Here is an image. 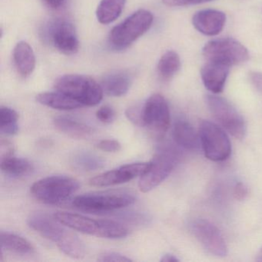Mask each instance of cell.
<instances>
[{"instance_id":"obj_25","label":"cell","mask_w":262,"mask_h":262,"mask_svg":"<svg viewBox=\"0 0 262 262\" xmlns=\"http://www.w3.org/2000/svg\"><path fill=\"white\" fill-rule=\"evenodd\" d=\"M181 60L174 51H168L162 55L158 63L157 70L161 79L170 80L180 70Z\"/></svg>"},{"instance_id":"obj_34","label":"cell","mask_w":262,"mask_h":262,"mask_svg":"<svg viewBox=\"0 0 262 262\" xmlns=\"http://www.w3.org/2000/svg\"><path fill=\"white\" fill-rule=\"evenodd\" d=\"M14 153V146L13 144L8 140L2 139L0 142V156L1 160L12 157Z\"/></svg>"},{"instance_id":"obj_21","label":"cell","mask_w":262,"mask_h":262,"mask_svg":"<svg viewBox=\"0 0 262 262\" xmlns=\"http://www.w3.org/2000/svg\"><path fill=\"white\" fill-rule=\"evenodd\" d=\"M36 100L46 106L58 110H73L82 106L79 102L61 92H47L36 96Z\"/></svg>"},{"instance_id":"obj_31","label":"cell","mask_w":262,"mask_h":262,"mask_svg":"<svg viewBox=\"0 0 262 262\" xmlns=\"http://www.w3.org/2000/svg\"><path fill=\"white\" fill-rule=\"evenodd\" d=\"M98 260L100 262H128L133 260L120 253L108 251L101 254L98 257Z\"/></svg>"},{"instance_id":"obj_8","label":"cell","mask_w":262,"mask_h":262,"mask_svg":"<svg viewBox=\"0 0 262 262\" xmlns=\"http://www.w3.org/2000/svg\"><path fill=\"white\" fill-rule=\"evenodd\" d=\"M205 102L214 119L234 138L242 139L246 135V124L242 115L224 98L207 95Z\"/></svg>"},{"instance_id":"obj_22","label":"cell","mask_w":262,"mask_h":262,"mask_svg":"<svg viewBox=\"0 0 262 262\" xmlns=\"http://www.w3.org/2000/svg\"><path fill=\"white\" fill-rule=\"evenodd\" d=\"M126 0H102L96 10L98 21L103 25L111 24L120 16Z\"/></svg>"},{"instance_id":"obj_20","label":"cell","mask_w":262,"mask_h":262,"mask_svg":"<svg viewBox=\"0 0 262 262\" xmlns=\"http://www.w3.org/2000/svg\"><path fill=\"white\" fill-rule=\"evenodd\" d=\"M173 136L178 145L188 150H194L199 147L200 139L192 125L185 119L176 121L173 129Z\"/></svg>"},{"instance_id":"obj_6","label":"cell","mask_w":262,"mask_h":262,"mask_svg":"<svg viewBox=\"0 0 262 262\" xmlns=\"http://www.w3.org/2000/svg\"><path fill=\"white\" fill-rule=\"evenodd\" d=\"M135 202V196L126 191H106L77 196L73 205L82 211L106 212L129 206Z\"/></svg>"},{"instance_id":"obj_7","label":"cell","mask_w":262,"mask_h":262,"mask_svg":"<svg viewBox=\"0 0 262 262\" xmlns=\"http://www.w3.org/2000/svg\"><path fill=\"white\" fill-rule=\"evenodd\" d=\"M199 139L207 159L213 162H222L226 160L231 155L229 138L216 124L202 121L199 126Z\"/></svg>"},{"instance_id":"obj_4","label":"cell","mask_w":262,"mask_h":262,"mask_svg":"<svg viewBox=\"0 0 262 262\" xmlns=\"http://www.w3.org/2000/svg\"><path fill=\"white\" fill-rule=\"evenodd\" d=\"M79 188L73 178L64 176H50L35 182L31 193L35 199L47 205H56L67 200Z\"/></svg>"},{"instance_id":"obj_13","label":"cell","mask_w":262,"mask_h":262,"mask_svg":"<svg viewBox=\"0 0 262 262\" xmlns=\"http://www.w3.org/2000/svg\"><path fill=\"white\" fill-rule=\"evenodd\" d=\"M150 162H138L122 165L116 169L106 171L93 178L90 184L95 187H108L129 182L142 176L149 168Z\"/></svg>"},{"instance_id":"obj_17","label":"cell","mask_w":262,"mask_h":262,"mask_svg":"<svg viewBox=\"0 0 262 262\" xmlns=\"http://www.w3.org/2000/svg\"><path fill=\"white\" fill-rule=\"evenodd\" d=\"M133 83V77L126 71H113L104 76L101 86L105 94L113 97L125 96Z\"/></svg>"},{"instance_id":"obj_5","label":"cell","mask_w":262,"mask_h":262,"mask_svg":"<svg viewBox=\"0 0 262 262\" xmlns=\"http://www.w3.org/2000/svg\"><path fill=\"white\" fill-rule=\"evenodd\" d=\"M202 55L206 62H215L231 67L249 59L248 50L231 38L213 39L205 44Z\"/></svg>"},{"instance_id":"obj_11","label":"cell","mask_w":262,"mask_h":262,"mask_svg":"<svg viewBox=\"0 0 262 262\" xmlns=\"http://www.w3.org/2000/svg\"><path fill=\"white\" fill-rule=\"evenodd\" d=\"M144 125L158 136L168 131L170 125V111L163 96L155 94L150 96L143 105Z\"/></svg>"},{"instance_id":"obj_2","label":"cell","mask_w":262,"mask_h":262,"mask_svg":"<svg viewBox=\"0 0 262 262\" xmlns=\"http://www.w3.org/2000/svg\"><path fill=\"white\" fill-rule=\"evenodd\" d=\"M55 89L65 93L82 106H94L102 101L103 90L101 85L83 75H65L56 79Z\"/></svg>"},{"instance_id":"obj_9","label":"cell","mask_w":262,"mask_h":262,"mask_svg":"<svg viewBox=\"0 0 262 262\" xmlns=\"http://www.w3.org/2000/svg\"><path fill=\"white\" fill-rule=\"evenodd\" d=\"M46 42L67 56L76 54L79 42L74 26L70 21L57 19L48 23L42 32Z\"/></svg>"},{"instance_id":"obj_29","label":"cell","mask_w":262,"mask_h":262,"mask_svg":"<svg viewBox=\"0 0 262 262\" xmlns=\"http://www.w3.org/2000/svg\"><path fill=\"white\" fill-rule=\"evenodd\" d=\"M125 116L127 119L133 122L134 125L138 126H145L144 125L143 119V106H135L130 107L125 111Z\"/></svg>"},{"instance_id":"obj_12","label":"cell","mask_w":262,"mask_h":262,"mask_svg":"<svg viewBox=\"0 0 262 262\" xmlns=\"http://www.w3.org/2000/svg\"><path fill=\"white\" fill-rule=\"evenodd\" d=\"M190 228L194 237L211 254L217 257H225L228 248L219 228L205 219H196L191 222Z\"/></svg>"},{"instance_id":"obj_37","label":"cell","mask_w":262,"mask_h":262,"mask_svg":"<svg viewBox=\"0 0 262 262\" xmlns=\"http://www.w3.org/2000/svg\"><path fill=\"white\" fill-rule=\"evenodd\" d=\"M52 9H59L64 5L67 0H44Z\"/></svg>"},{"instance_id":"obj_24","label":"cell","mask_w":262,"mask_h":262,"mask_svg":"<svg viewBox=\"0 0 262 262\" xmlns=\"http://www.w3.org/2000/svg\"><path fill=\"white\" fill-rule=\"evenodd\" d=\"M1 169L7 176L22 177L33 171V164L22 158L12 157L1 160Z\"/></svg>"},{"instance_id":"obj_28","label":"cell","mask_w":262,"mask_h":262,"mask_svg":"<svg viewBox=\"0 0 262 262\" xmlns=\"http://www.w3.org/2000/svg\"><path fill=\"white\" fill-rule=\"evenodd\" d=\"M100 235L99 237L104 238L119 239L126 237L128 234V230L119 222L115 221L101 220Z\"/></svg>"},{"instance_id":"obj_10","label":"cell","mask_w":262,"mask_h":262,"mask_svg":"<svg viewBox=\"0 0 262 262\" xmlns=\"http://www.w3.org/2000/svg\"><path fill=\"white\" fill-rule=\"evenodd\" d=\"M177 162L176 154L170 149L160 150L151 161L148 171L141 176L139 186L142 192H148L160 185L171 174Z\"/></svg>"},{"instance_id":"obj_16","label":"cell","mask_w":262,"mask_h":262,"mask_svg":"<svg viewBox=\"0 0 262 262\" xmlns=\"http://www.w3.org/2000/svg\"><path fill=\"white\" fill-rule=\"evenodd\" d=\"M230 67L215 62H206L201 70V77L205 88L214 93H222L229 74Z\"/></svg>"},{"instance_id":"obj_27","label":"cell","mask_w":262,"mask_h":262,"mask_svg":"<svg viewBox=\"0 0 262 262\" xmlns=\"http://www.w3.org/2000/svg\"><path fill=\"white\" fill-rule=\"evenodd\" d=\"M17 113L9 107L0 108V132L6 136H14L19 131Z\"/></svg>"},{"instance_id":"obj_26","label":"cell","mask_w":262,"mask_h":262,"mask_svg":"<svg viewBox=\"0 0 262 262\" xmlns=\"http://www.w3.org/2000/svg\"><path fill=\"white\" fill-rule=\"evenodd\" d=\"M72 165L79 171H93L103 168L105 161L93 153L80 151L73 156Z\"/></svg>"},{"instance_id":"obj_1","label":"cell","mask_w":262,"mask_h":262,"mask_svg":"<svg viewBox=\"0 0 262 262\" xmlns=\"http://www.w3.org/2000/svg\"><path fill=\"white\" fill-rule=\"evenodd\" d=\"M28 225L42 237L54 242L61 251L73 258L80 259L85 254V246L77 235L66 229L62 224L46 214L36 213L28 219Z\"/></svg>"},{"instance_id":"obj_36","label":"cell","mask_w":262,"mask_h":262,"mask_svg":"<svg viewBox=\"0 0 262 262\" xmlns=\"http://www.w3.org/2000/svg\"><path fill=\"white\" fill-rule=\"evenodd\" d=\"M234 194L237 200H244L248 195V188L243 183L238 182L234 187Z\"/></svg>"},{"instance_id":"obj_18","label":"cell","mask_w":262,"mask_h":262,"mask_svg":"<svg viewBox=\"0 0 262 262\" xmlns=\"http://www.w3.org/2000/svg\"><path fill=\"white\" fill-rule=\"evenodd\" d=\"M13 62L18 73L23 77H28L36 67V56L28 42L21 41L13 50Z\"/></svg>"},{"instance_id":"obj_19","label":"cell","mask_w":262,"mask_h":262,"mask_svg":"<svg viewBox=\"0 0 262 262\" xmlns=\"http://www.w3.org/2000/svg\"><path fill=\"white\" fill-rule=\"evenodd\" d=\"M53 124L56 129L73 139H87L93 133V128L90 125L66 116L55 118Z\"/></svg>"},{"instance_id":"obj_15","label":"cell","mask_w":262,"mask_h":262,"mask_svg":"<svg viewBox=\"0 0 262 262\" xmlns=\"http://www.w3.org/2000/svg\"><path fill=\"white\" fill-rule=\"evenodd\" d=\"M53 217L64 226L75 231L97 237L100 235L101 220H95L82 214L70 212H57Z\"/></svg>"},{"instance_id":"obj_33","label":"cell","mask_w":262,"mask_h":262,"mask_svg":"<svg viewBox=\"0 0 262 262\" xmlns=\"http://www.w3.org/2000/svg\"><path fill=\"white\" fill-rule=\"evenodd\" d=\"M212 0H162L165 6L170 7H186V6L196 5L210 2Z\"/></svg>"},{"instance_id":"obj_23","label":"cell","mask_w":262,"mask_h":262,"mask_svg":"<svg viewBox=\"0 0 262 262\" xmlns=\"http://www.w3.org/2000/svg\"><path fill=\"white\" fill-rule=\"evenodd\" d=\"M0 244L2 249L17 254H31L34 251L33 245L28 240L13 233L1 232Z\"/></svg>"},{"instance_id":"obj_32","label":"cell","mask_w":262,"mask_h":262,"mask_svg":"<svg viewBox=\"0 0 262 262\" xmlns=\"http://www.w3.org/2000/svg\"><path fill=\"white\" fill-rule=\"evenodd\" d=\"M97 148L101 151H106V152H116L120 151L121 144L117 140L113 139H107L102 140L97 144Z\"/></svg>"},{"instance_id":"obj_39","label":"cell","mask_w":262,"mask_h":262,"mask_svg":"<svg viewBox=\"0 0 262 262\" xmlns=\"http://www.w3.org/2000/svg\"><path fill=\"white\" fill-rule=\"evenodd\" d=\"M262 250V249H261Z\"/></svg>"},{"instance_id":"obj_3","label":"cell","mask_w":262,"mask_h":262,"mask_svg":"<svg viewBox=\"0 0 262 262\" xmlns=\"http://www.w3.org/2000/svg\"><path fill=\"white\" fill-rule=\"evenodd\" d=\"M152 23L153 15L151 12L138 10L111 30L108 44L114 50H125L145 34Z\"/></svg>"},{"instance_id":"obj_30","label":"cell","mask_w":262,"mask_h":262,"mask_svg":"<svg viewBox=\"0 0 262 262\" xmlns=\"http://www.w3.org/2000/svg\"><path fill=\"white\" fill-rule=\"evenodd\" d=\"M96 117L102 123L110 124L114 121L116 113L112 107L104 105L96 112Z\"/></svg>"},{"instance_id":"obj_14","label":"cell","mask_w":262,"mask_h":262,"mask_svg":"<svg viewBox=\"0 0 262 262\" xmlns=\"http://www.w3.org/2000/svg\"><path fill=\"white\" fill-rule=\"evenodd\" d=\"M226 15L216 10H203L197 12L192 17L194 28L205 36H217L223 30Z\"/></svg>"},{"instance_id":"obj_38","label":"cell","mask_w":262,"mask_h":262,"mask_svg":"<svg viewBox=\"0 0 262 262\" xmlns=\"http://www.w3.org/2000/svg\"><path fill=\"white\" fill-rule=\"evenodd\" d=\"M179 258L174 254H166L162 256V258L161 259V261L162 262H177L179 261Z\"/></svg>"},{"instance_id":"obj_35","label":"cell","mask_w":262,"mask_h":262,"mask_svg":"<svg viewBox=\"0 0 262 262\" xmlns=\"http://www.w3.org/2000/svg\"><path fill=\"white\" fill-rule=\"evenodd\" d=\"M249 80L256 91L262 96V73L251 72L249 73Z\"/></svg>"}]
</instances>
